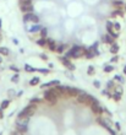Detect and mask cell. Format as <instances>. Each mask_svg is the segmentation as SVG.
Returning <instances> with one entry per match:
<instances>
[{
  "label": "cell",
  "instance_id": "6da1fadb",
  "mask_svg": "<svg viewBox=\"0 0 126 135\" xmlns=\"http://www.w3.org/2000/svg\"><path fill=\"white\" fill-rule=\"evenodd\" d=\"M86 49L87 48H84L82 46H76L75 44L70 50H67L66 53H65V57L71 59V58H74V59H78L81 57H84V53H86Z\"/></svg>",
  "mask_w": 126,
  "mask_h": 135
},
{
  "label": "cell",
  "instance_id": "7a4b0ae2",
  "mask_svg": "<svg viewBox=\"0 0 126 135\" xmlns=\"http://www.w3.org/2000/svg\"><path fill=\"white\" fill-rule=\"evenodd\" d=\"M36 108H37V104H36V103H31V104H28L27 107H25V108L20 112L18 115H27V117H32V115L36 113Z\"/></svg>",
  "mask_w": 126,
  "mask_h": 135
},
{
  "label": "cell",
  "instance_id": "3957f363",
  "mask_svg": "<svg viewBox=\"0 0 126 135\" xmlns=\"http://www.w3.org/2000/svg\"><path fill=\"white\" fill-rule=\"evenodd\" d=\"M20 9L22 12H33L32 0H20Z\"/></svg>",
  "mask_w": 126,
  "mask_h": 135
},
{
  "label": "cell",
  "instance_id": "277c9868",
  "mask_svg": "<svg viewBox=\"0 0 126 135\" xmlns=\"http://www.w3.org/2000/svg\"><path fill=\"white\" fill-rule=\"evenodd\" d=\"M44 100L48 103H50V104H55V103L58 102V96H56L55 93L52 91V89H50V90H47L46 92H44Z\"/></svg>",
  "mask_w": 126,
  "mask_h": 135
},
{
  "label": "cell",
  "instance_id": "5b68a950",
  "mask_svg": "<svg viewBox=\"0 0 126 135\" xmlns=\"http://www.w3.org/2000/svg\"><path fill=\"white\" fill-rule=\"evenodd\" d=\"M23 21L25 22H33V23H38L39 17L33 12H26L23 15Z\"/></svg>",
  "mask_w": 126,
  "mask_h": 135
},
{
  "label": "cell",
  "instance_id": "8992f818",
  "mask_svg": "<svg viewBox=\"0 0 126 135\" xmlns=\"http://www.w3.org/2000/svg\"><path fill=\"white\" fill-rule=\"evenodd\" d=\"M59 59H60V61L63 63V65H64V66H66V68H67V69H69V70H70V71H74L75 69H76V66H75V65L72 64V63H71V61H70V59H69V58H66V57H60Z\"/></svg>",
  "mask_w": 126,
  "mask_h": 135
},
{
  "label": "cell",
  "instance_id": "52a82bcc",
  "mask_svg": "<svg viewBox=\"0 0 126 135\" xmlns=\"http://www.w3.org/2000/svg\"><path fill=\"white\" fill-rule=\"evenodd\" d=\"M76 101H77V103H81V104H88V95L81 92L80 95L76 96Z\"/></svg>",
  "mask_w": 126,
  "mask_h": 135
},
{
  "label": "cell",
  "instance_id": "ba28073f",
  "mask_svg": "<svg viewBox=\"0 0 126 135\" xmlns=\"http://www.w3.org/2000/svg\"><path fill=\"white\" fill-rule=\"evenodd\" d=\"M91 109L95 115H100V114H103V112H104V108H102V107L99 106V103H93V104H91Z\"/></svg>",
  "mask_w": 126,
  "mask_h": 135
},
{
  "label": "cell",
  "instance_id": "9c48e42d",
  "mask_svg": "<svg viewBox=\"0 0 126 135\" xmlns=\"http://www.w3.org/2000/svg\"><path fill=\"white\" fill-rule=\"evenodd\" d=\"M47 47L49 48V50L52 52H56V47H58V43L52 38H47Z\"/></svg>",
  "mask_w": 126,
  "mask_h": 135
},
{
  "label": "cell",
  "instance_id": "30bf717a",
  "mask_svg": "<svg viewBox=\"0 0 126 135\" xmlns=\"http://www.w3.org/2000/svg\"><path fill=\"white\" fill-rule=\"evenodd\" d=\"M66 91H67V95L69 96H77V95H80L82 91L76 87H70V86H66Z\"/></svg>",
  "mask_w": 126,
  "mask_h": 135
},
{
  "label": "cell",
  "instance_id": "8fae6325",
  "mask_svg": "<svg viewBox=\"0 0 126 135\" xmlns=\"http://www.w3.org/2000/svg\"><path fill=\"white\" fill-rule=\"evenodd\" d=\"M56 85H60V81L59 80H53V81L42 84V85H41V89L44 90V89H47V87H53V86H56Z\"/></svg>",
  "mask_w": 126,
  "mask_h": 135
},
{
  "label": "cell",
  "instance_id": "7c38bea8",
  "mask_svg": "<svg viewBox=\"0 0 126 135\" xmlns=\"http://www.w3.org/2000/svg\"><path fill=\"white\" fill-rule=\"evenodd\" d=\"M124 9H115V10L113 11L112 14H110V17L112 18H115V17H118V16H120V17H123L124 16Z\"/></svg>",
  "mask_w": 126,
  "mask_h": 135
},
{
  "label": "cell",
  "instance_id": "4fadbf2b",
  "mask_svg": "<svg viewBox=\"0 0 126 135\" xmlns=\"http://www.w3.org/2000/svg\"><path fill=\"white\" fill-rule=\"evenodd\" d=\"M103 42L112 46L113 43H115V38H114V37H112V36L109 35V33H107V35L103 36Z\"/></svg>",
  "mask_w": 126,
  "mask_h": 135
},
{
  "label": "cell",
  "instance_id": "5bb4252c",
  "mask_svg": "<svg viewBox=\"0 0 126 135\" xmlns=\"http://www.w3.org/2000/svg\"><path fill=\"white\" fill-rule=\"evenodd\" d=\"M28 122H29V117H27V115H18L16 119L17 124H28Z\"/></svg>",
  "mask_w": 126,
  "mask_h": 135
},
{
  "label": "cell",
  "instance_id": "9a60e30c",
  "mask_svg": "<svg viewBox=\"0 0 126 135\" xmlns=\"http://www.w3.org/2000/svg\"><path fill=\"white\" fill-rule=\"evenodd\" d=\"M124 3L123 0H113V6L115 7V9H124Z\"/></svg>",
  "mask_w": 126,
  "mask_h": 135
},
{
  "label": "cell",
  "instance_id": "2e32d148",
  "mask_svg": "<svg viewBox=\"0 0 126 135\" xmlns=\"http://www.w3.org/2000/svg\"><path fill=\"white\" fill-rule=\"evenodd\" d=\"M27 129H28L27 124H17V123H16V130H18V132H21L25 134V133L27 132Z\"/></svg>",
  "mask_w": 126,
  "mask_h": 135
},
{
  "label": "cell",
  "instance_id": "e0dca14e",
  "mask_svg": "<svg viewBox=\"0 0 126 135\" xmlns=\"http://www.w3.org/2000/svg\"><path fill=\"white\" fill-rule=\"evenodd\" d=\"M66 48H67V44H64V43L58 44V47H56V52H58V53H64Z\"/></svg>",
  "mask_w": 126,
  "mask_h": 135
},
{
  "label": "cell",
  "instance_id": "ac0fdd59",
  "mask_svg": "<svg viewBox=\"0 0 126 135\" xmlns=\"http://www.w3.org/2000/svg\"><path fill=\"white\" fill-rule=\"evenodd\" d=\"M119 52V46L116 44V43H113L112 47H110V53L112 54H118Z\"/></svg>",
  "mask_w": 126,
  "mask_h": 135
},
{
  "label": "cell",
  "instance_id": "d6986e66",
  "mask_svg": "<svg viewBox=\"0 0 126 135\" xmlns=\"http://www.w3.org/2000/svg\"><path fill=\"white\" fill-rule=\"evenodd\" d=\"M41 30H42V26L38 25V23H36V25L33 26V27H31V28L28 30V31H29V32H32V33H34V32H38V31H41Z\"/></svg>",
  "mask_w": 126,
  "mask_h": 135
},
{
  "label": "cell",
  "instance_id": "ffe728a7",
  "mask_svg": "<svg viewBox=\"0 0 126 135\" xmlns=\"http://www.w3.org/2000/svg\"><path fill=\"white\" fill-rule=\"evenodd\" d=\"M39 82H41V79L36 76V78L31 79V81H29V85H31V86H37Z\"/></svg>",
  "mask_w": 126,
  "mask_h": 135
},
{
  "label": "cell",
  "instance_id": "44dd1931",
  "mask_svg": "<svg viewBox=\"0 0 126 135\" xmlns=\"http://www.w3.org/2000/svg\"><path fill=\"white\" fill-rule=\"evenodd\" d=\"M0 54L1 55H9L10 54V50L6 47H0Z\"/></svg>",
  "mask_w": 126,
  "mask_h": 135
},
{
  "label": "cell",
  "instance_id": "7402d4cb",
  "mask_svg": "<svg viewBox=\"0 0 126 135\" xmlns=\"http://www.w3.org/2000/svg\"><path fill=\"white\" fill-rule=\"evenodd\" d=\"M93 103H99V101L97 100V98H94L93 96H91V95H88V104L91 106Z\"/></svg>",
  "mask_w": 126,
  "mask_h": 135
},
{
  "label": "cell",
  "instance_id": "603a6c76",
  "mask_svg": "<svg viewBox=\"0 0 126 135\" xmlns=\"http://www.w3.org/2000/svg\"><path fill=\"white\" fill-rule=\"evenodd\" d=\"M113 28L115 30L116 32H120V30H121V25H120V22H113Z\"/></svg>",
  "mask_w": 126,
  "mask_h": 135
},
{
  "label": "cell",
  "instance_id": "cb8c5ba5",
  "mask_svg": "<svg viewBox=\"0 0 126 135\" xmlns=\"http://www.w3.org/2000/svg\"><path fill=\"white\" fill-rule=\"evenodd\" d=\"M87 74L91 75V76L95 74V69H94V66H93V65H89V66L87 68Z\"/></svg>",
  "mask_w": 126,
  "mask_h": 135
},
{
  "label": "cell",
  "instance_id": "d4e9b609",
  "mask_svg": "<svg viewBox=\"0 0 126 135\" xmlns=\"http://www.w3.org/2000/svg\"><path fill=\"white\" fill-rule=\"evenodd\" d=\"M37 44L41 47H47V38H41L37 41Z\"/></svg>",
  "mask_w": 126,
  "mask_h": 135
},
{
  "label": "cell",
  "instance_id": "484cf974",
  "mask_svg": "<svg viewBox=\"0 0 126 135\" xmlns=\"http://www.w3.org/2000/svg\"><path fill=\"white\" fill-rule=\"evenodd\" d=\"M107 89L110 91V90H114L115 89V84H114V80H110V81H108V84H107Z\"/></svg>",
  "mask_w": 126,
  "mask_h": 135
},
{
  "label": "cell",
  "instance_id": "4316f807",
  "mask_svg": "<svg viewBox=\"0 0 126 135\" xmlns=\"http://www.w3.org/2000/svg\"><path fill=\"white\" fill-rule=\"evenodd\" d=\"M121 93H119V92H114V95H113V100L114 101H116V102H119L120 100H121Z\"/></svg>",
  "mask_w": 126,
  "mask_h": 135
},
{
  "label": "cell",
  "instance_id": "83f0119b",
  "mask_svg": "<svg viewBox=\"0 0 126 135\" xmlns=\"http://www.w3.org/2000/svg\"><path fill=\"white\" fill-rule=\"evenodd\" d=\"M39 32H41V37H42V38H47V35H48V30H47L46 27H42V30H41Z\"/></svg>",
  "mask_w": 126,
  "mask_h": 135
},
{
  "label": "cell",
  "instance_id": "f1b7e54d",
  "mask_svg": "<svg viewBox=\"0 0 126 135\" xmlns=\"http://www.w3.org/2000/svg\"><path fill=\"white\" fill-rule=\"evenodd\" d=\"M25 70H26V71H28V73H34V71H37V69H34V68H32L31 65L26 64V65H25Z\"/></svg>",
  "mask_w": 126,
  "mask_h": 135
},
{
  "label": "cell",
  "instance_id": "f546056e",
  "mask_svg": "<svg viewBox=\"0 0 126 135\" xmlns=\"http://www.w3.org/2000/svg\"><path fill=\"white\" fill-rule=\"evenodd\" d=\"M9 104H10V100H5L1 102V109H5V108H7L9 107Z\"/></svg>",
  "mask_w": 126,
  "mask_h": 135
},
{
  "label": "cell",
  "instance_id": "4dcf8cb0",
  "mask_svg": "<svg viewBox=\"0 0 126 135\" xmlns=\"http://www.w3.org/2000/svg\"><path fill=\"white\" fill-rule=\"evenodd\" d=\"M114 70V66L113 65H105L104 66V73H112Z\"/></svg>",
  "mask_w": 126,
  "mask_h": 135
},
{
  "label": "cell",
  "instance_id": "1f68e13d",
  "mask_svg": "<svg viewBox=\"0 0 126 135\" xmlns=\"http://www.w3.org/2000/svg\"><path fill=\"white\" fill-rule=\"evenodd\" d=\"M37 71H38V73H43V74H46V75L50 73L49 69H42V68H41V69H37Z\"/></svg>",
  "mask_w": 126,
  "mask_h": 135
},
{
  "label": "cell",
  "instance_id": "d6a6232c",
  "mask_svg": "<svg viewBox=\"0 0 126 135\" xmlns=\"http://www.w3.org/2000/svg\"><path fill=\"white\" fill-rule=\"evenodd\" d=\"M41 102H42V100L38 98V97H34V98H32L31 100V103H36V104H37V103H41Z\"/></svg>",
  "mask_w": 126,
  "mask_h": 135
},
{
  "label": "cell",
  "instance_id": "836d02e7",
  "mask_svg": "<svg viewBox=\"0 0 126 135\" xmlns=\"http://www.w3.org/2000/svg\"><path fill=\"white\" fill-rule=\"evenodd\" d=\"M118 60H119V57H118V55H116V54H114V57L112 58V63H118Z\"/></svg>",
  "mask_w": 126,
  "mask_h": 135
},
{
  "label": "cell",
  "instance_id": "e575fe53",
  "mask_svg": "<svg viewBox=\"0 0 126 135\" xmlns=\"http://www.w3.org/2000/svg\"><path fill=\"white\" fill-rule=\"evenodd\" d=\"M93 86H94L95 89H99V87H100V82L97 81V80H94V81H93Z\"/></svg>",
  "mask_w": 126,
  "mask_h": 135
},
{
  "label": "cell",
  "instance_id": "d590c367",
  "mask_svg": "<svg viewBox=\"0 0 126 135\" xmlns=\"http://www.w3.org/2000/svg\"><path fill=\"white\" fill-rule=\"evenodd\" d=\"M114 80H115V81L121 82V84H124V79L121 78V76H115V78H114Z\"/></svg>",
  "mask_w": 126,
  "mask_h": 135
},
{
  "label": "cell",
  "instance_id": "8d00e7d4",
  "mask_svg": "<svg viewBox=\"0 0 126 135\" xmlns=\"http://www.w3.org/2000/svg\"><path fill=\"white\" fill-rule=\"evenodd\" d=\"M39 57H41V59H43V60H48V55H47V54H39Z\"/></svg>",
  "mask_w": 126,
  "mask_h": 135
},
{
  "label": "cell",
  "instance_id": "74e56055",
  "mask_svg": "<svg viewBox=\"0 0 126 135\" xmlns=\"http://www.w3.org/2000/svg\"><path fill=\"white\" fill-rule=\"evenodd\" d=\"M114 124H115V128H116V130H118V132H120V130H121V127H120V124H119V123L116 122V123H114Z\"/></svg>",
  "mask_w": 126,
  "mask_h": 135
},
{
  "label": "cell",
  "instance_id": "f35d334b",
  "mask_svg": "<svg viewBox=\"0 0 126 135\" xmlns=\"http://www.w3.org/2000/svg\"><path fill=\"white\" fill-rule=\"evenodd\" d=\"M9 95H10V97H14L15 96V91L14 90H9Z\"/></svg>",
  "mask_w": 126,
  "mask_h": 135
},
{
  "label": "cell",
  "instance_id": "ab89813d",
  "mask_svg": "<svg viewBox=\"0 0 126 135\" xmlns=\"http://www.w3.org/2000/svg\"><path fill=\"white\" fill-rule=\"evenodd\" d=\"M12 81H14V82L18 81V74H16V75L14 76V78H12Z\"/></svg>",
  "mask_w": 126,
  "mask_h": 135
},
{
  "label": "cell",
  "instance_id": "60d3db41",
  "mask_svg": "<svg viewBox=\"0 0 126 135\" xmlns=\"http://www.w3.org/2000/svg\"><path fill=\"white\" fill-rule=\"evenodd\" d=\"M108 92H109V90H108V89H107V90H103V91H102V95L107 96V95H108Z\"/></svg>",
  "mask_w": 126,
  "mask_h": 135
},
{
  "label": "cell",
  "instance_id": "b9f144b4",
  "mask_svg": "<svg viewBox=\"0 0 126 135\" xmlns=\"http://www.w3.org/2000/svg\"><path fill=\"white\" fill-rule=\"evenodd\" d=\"M12 135H23V133H21V132H18V130H16V132L12 133Z\"/></svg>",
  "mask_w": 126,
  "mask_h": 135
},
{
  "label": "cell",
  "instance_id": "7bdbcfd3",
  "mask_svg": "<svg viewBox=\"0 0 126 135\" xmlns=\"http://www.w3.org/2000/svg\"><path fill=\"white\" fill-rule=\"evenodd\" d=\"M104 112H105V113H107V114H108L109 117H112V113H110V110H109V109H107V108H104Z\"/></svg>",
  "mask_w": 126,
  "mask_h": 135
},
{
  "label": "cell",
  "instance_id": "ee69618b",
  "mask_svg": "<svg viewBox=\"0 0 126 135\" xmlns=\"http://www.w3.org/2000/svg\"><path fill=\"white\" fill-rule=\"evenodd\" d=\"M66 76H69V78H70V79H71V80H74V79H75V78H74V76H72V75H71V74H70V73H67V74H66Z\"/></svg>",
  "mask_w": 126,
  "mask_h": 135
},
{
  "label": "cell",
  "instance_id": "f6af8a7d",
  "mask_svg": "<svg viewBox=\"0 0 126 135\" xmlns=\"http://www.w3.org/2000/svg\"><path fill=\"white\" fill-rule=\"evenodd\" d=\"M11 70H14V71H16V73H18V69H17V68H15V66H11Z\"/></svg>",
  "mask_w": 126,
  "mask_h": 135
},
{
  "label": "cell",
  "instance_id": "bcb514c9",
  "mask_svg": "<svg viewBox=\"0 0 126 135\" xmlns=\"http://www.w3.org/2000/svg\"><path fill=\"white\" fill-rule=\"evenodd\" d=\"M0 118H3V109L0 108Z\"/></svg>",
  "mask_w": 126,
  "mask_h": 135
},
{
  "label": "cell",
  "instance_id": "7dc6e473",
  "mask_svg": "<svg viewBox=\"0 0 126 135\" xmlns=\"http://www.w3.org/2000/svg\"><path fill=\"white\" fill-rule=\"evenodd\" d=\"M124 74L126 75V65H125V66H124Z\"/></svg>",
  "mask_w": 126,
  "mask_h": 135
},
{
  "label": "cell",
  "instance_id": "c3c4849f",
  "mask_svg": "<svg viewBox=\"0 0 126 135\" xmlns=\"http://www.w3.org/2000/svg\"><path fill=\"white\" fill-rule=\"evenodd\" d=\"M124 11L126 12V3H125V5H124Z\"/></svg>",
  "mask_w": 126,
  "mask_h": 135
},
{
  "label": "cell",
  "instance_id": "681fc988",
  "mask_svg": "<svg viewBox=\"0 0 126 135\" xmlns=\"http://www.w3.org/2000/svg\"><path fill=\"white\" fill-rule=\"evenodd\" d=\"M1 38H3V36H1V33H0V41H1Z\"/></svg>",
  "mask_w": 126,
  "mask_h": 135
},
{
  "label": "cell",
  "instance_id": "f907efd6",
  "mask_svg": "<svg viewBox=\"0 0 126 135\" xmlns=\"http://www.w3.org/2000/svg\"><path fill=\"white\" fill-rule=\"evenodd\" d=\"M0 30H1V20H0Z\"/></svg>",
  "mask_w": 126,
  "mask_h": 135
},
{
  "label": "cell",
  "instance_id": "816d5d0a",
  "mask_svg": "<svg viewBox=\"0 0 126 135\" xmlns=\"http://www.w3.org/2000/svg\"><path fill=\"white\" fill-rule=\"evenodd\" d=\"M0 63H1V58H0Z\"/></svg>",
  "mask_w": 126,
  "mask_h": 135
}]
</instances>
